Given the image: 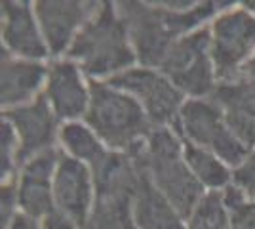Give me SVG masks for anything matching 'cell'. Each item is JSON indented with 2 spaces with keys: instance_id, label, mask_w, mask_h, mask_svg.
Masks as SVG:
<instances>
[{
  "instance_id": "cell-1",
  "label": "cell",
  "mask_w": 255,
  "mask_h": 229,
  "mask_svg": "<svg viewBox=\"0 0 255 229\" xmlns=\"http://www.w3.org/2000/svg\"><path fill=\"white\" fill-rule=\"evenodd\" d=\"M117 8L128 25L137 65L158 69L171 44L210 25L219 13L213 0H120Z\"/></svg>"
},
{
  "instance_id": "cell-2",
  "label": "cell",
  "mask_w": 255,
  "mask_h": 229,
  "mask_svg": "<svg viewBox=\"0 0 255 229\" xmlns=\"http://www.w3.org/2000/svg\"><path fill=\"white\" fill-rule=\"evenodd\" d=\"M65 57L75 61L90 80H111L137 65L117 2H97Z\"/></svg>"
},
{
  "instance_id": "cell-3",
  "label": "cell",
  "mask_w": 255,
  "mask_h": 229,
  "mask_svg": "<svg viewBox=\"0 0 255 229\" xmlns=\"http://www.w3.org/2000/svg\"><path fill=\"white\" fill-rule=\"evenodd\" d=\"M84 122L109 151L129 155L143 149L154 128L137 99L105 80H92V101Z\"/></svg>"
},
{
  "instance_id": "cell-4",
  "label": "cell",
  "mask_w": 255,
  "mask_h": 229,
  "mask_svg": "<svg viewBox=\"0 0 255 229\" xmlns=\"http://www.w3.org/2000/svg\"><path fill=\"white\" fill-rule=\"evenodd\" d=\"M183 147L185 142L177 132L170 126H160L152 128L143 149L137 151V157L154 187L187 220L206 195V189L189 170Z\"/></svg>"
},
{
  "instance_id": "cell-5",
  "label": "cell",
  "mask_w": 255,
  "mask_h": 229,
  "mask_svg": "<svg viewBox=\"0 0 255 229\" xmlns=\"http://www.w3.org/2000/svg\"><path fill=\"white\" fill-rule=\"evenodd\" d=\"M171 128L179 134L183 142L212 151L233 170L244 163L252 151L234 136L219 105L212 98L187 99Z\"/></svg>"
},
{
  "instance_id": "cell-6",
  "label": "cell",
  "mask_w": 255,
  "mask_h": 229,
  "mask_svg": "<svg viewBox=\"0 0 255 229\" xmlns=\"http://www.w3.org/2000/svg\"><path fill=\"white\" fill-rule=\"evenodd\" d=\"M158 71L168 76L187 99L210 98L217 86L210 25L177 38L164 55Z\"/></svg>"
},
{
  "instance_id": "cell-7",
  "label": "cell",
  "mask_w": 255,
  "mask_h": 229,
  "mask_svg": "<svg viewBox=\"0 0 255 229\" xmlns=\"http://www.w3.org/2000/svg\"><path fill=\"white\" fill-rule=\"evenodd\" d=\"M210 36L217 84L238 78L255 54V17L234 2L210 21Z\"/></svg>"
},
{
  "instance_id": "cell-8",
  "label": "cell",
  "mask_w": 255,
  "mask_h": 229,
  "mask_svg": "<svg viewBox=\"0 0 255 229\" xmlns=\"http://www.w3.org/2000/svg\"><path fill=\"white\" fill-rule=\"evenodd\" d=\"M105 82L124 90L133 99H137V103L147 113L154 128L160 126L171 128L177 122L181 107L187 101V98L173 86L168 76L160 73L158 69H150V67L135 65Z\"/></svg>"
},
{
  "instance_id": "cell-9",
  "label": "cell",
  "mask_w": 255,
  "mask_h": 229,
  "mask_svg": "<svg viewBox=\"0 0 255 229\" xmlns=\"http://www.w3.org/2000/svg\"><path fill=\"white\" fill-rule=\"evenodd\" d=\"M42 96L61 124L84 120L92 101V80L69 57L50 59Z\"/></svg>"
},
{
  "instance_id": "cell-10",
  "label": "cell",
  "mask_w": 255,
  "mask_h": 229,
  "mask_svg": "<svg viewBox=\"0 0 255 229\" xmlns=\"http://www.w3.org/2000/svg\"><path fill=\"white\" fill-rule=\"evenodd\" d=\"M34 13L50 50V57H65L76 34L96 10V0H34Z\"/></svg>"
},
{
  "instance_id": "cell-11",
  "label": "cell",
  "mask_w": 255,
  "mask_h": 229,
  "mask_svg": "<svg viewBox=\"0 0 255 229\" xmlns=\"http://www.w3.org/2000/svg\"><path fill=\"white\" fill-rule=\"evenodd\" d=\"M97 193L94 172L88 164L63 155L53 176V205L55 212L86 229L96 208Z\"/></svg>"
},
{
  "instance_id": "cell-12",
  "label": "cell",
  "mask_w": 255,
  "mask_h": 229,
  "mask_svg": "<svg viewBox=\"0 0 255 229\" xmlns=\"http://www.w3.org/2000/svg\"><path fill=\"white\" fill-rule=\"evenodd\" d=\"M0 50L32 61H50V50L29 0H4L0 4Z\"/></svg>"
},
{
  "instance_id": "cell-13",
  "label": "cell",
  "mask_w": 255,
  "mask_h": 229,
  "mask_svg": "<svg viewBox=\"0 0 255 229\" xmlns=\"http://www.w3.org/2000/svg\"><path fill=\"white\" fill-rule=\"evenodd\" d=\"M2 119L11 122V126L17 132L19 166H23L29 159L40 153L59 147L61 120L55 117V113L44 96L17 109L2 111Z\"/></svg>"
},
{
  "instance_id": "cell-14",
  "label": "cell",
  "mask_w": 255,
  "mask_h": 229,
  "mask_svg": "<svg viewBox=\"0 0 255 229\" xmlns=\"http://www.w3.org/2000/svg\"><path fill=\"white\" fill-rule=\"evenodd\" d=\"M63 151L53 147L29 159L17 176V195L23 214L42 222L55 212L53 205V176L59 166Z\"/></svg>"
},
{
  "instance_id": "cell-15",
  "label": "cell",
  "mask_w": 255,
  "mask_h": 229,
  "mask_svg": "<svg viewBox=\"0 0 255 229\" xmlns=\"http://www.w3.org/2000/svg\"><path fill=\"white\" fill-rule=\"evenodd\" d=\"M48 61H32L0 50V107H23L44 94Z\"/></svg>"
},
{
  "instance_id": "cell-16",
  "label": "cell",
  "mask_w": 255,
  "mask_h": 229,
  "mask_svg": "<svg viewBox=\"0 0 255 229\" xmlns=\"http://www.w3.org/2000/svg\"><path fill=\"white\" fill-rule=\"evenodd\" d=\"M210 98L219 105L234 136L255 149V78L238 76L231 82H219Z\"/></svg>"
},
{
  "instance_id": "cell-17",
  "label": "cell",
  "mask_w": 255,
  "mask_h": 229,
  "mask_svg": "<svg viewBox=\"0 0 255 229\" xmlns=\"http://www.w3.org/2000/svg\"><path fill=\"white\" fill-rule=\"evenodd\" d=\"M97 199H126L131 201L141 180V163L135 153L109 151L92 168Z\"/></svg>"
},
{
  "instance_id": "cell-18",
  "label": "cell",
  "mask_w": 255,
  "mask_h": 229,
  "mask_svg": "<svg viewBox=\"0 0 255 229\" xmlns=\"http://www.w3.org/2000/svg\"><path fill=\"white\" fill-rule=\"evenodd\" d=\"M141 170L143 174L139 180V186L131 197V216L135 226L139 229H187V220L154 187L143 164H141Z\"/></svg>"
},
{
  "instance_id": "cell-19",
  "label": "cell",
  "mask_w": 255,
  "mask_h": 229,
  "mask_svg": "<svg viewBox=\"0 0 255 229\" xmlns=\"http://www.w3.org/2000/svg\"><path fill=\"white\" fill-rule=\"evenodd\" d=\"M59 149L63 151V155L88 164L90 168H94L109 153L105 143L97 138V134L86 124L84 120L61 124Z\"/></svg>"
},
{
  "instance_id": "cell-20",
  "label": "cell",
  "mask_w": 255,
  "mask_h": 229,
  "mask_svg": "<svg viewBox=\"0 0 255 229\" xmlns=\"http://www.w3.org/2000/svg\"><path fill=\"white\" fill-rule=\"evenodd\" d=\"M183 155L189 170L206 191H223L233 184V168L212 151L185 142Z\"/></svg>"
},
{
  "instance_id": "cell-21",
  "label": "cell",
  "mask_w": 255,
  "mask_h": 229,
  "mask_svg": "<svg viewBox=\"0 0 255 229\" xmlns=\"http://www.w3.org/2000/svg\"><path fill=\"white\" fill-rule=\"evenodd\" d=\"M86 229H139L131 216V201L97 199Z\"/></svg>"
},
{
  "instance_id": "cell-22",
  "label": "cell",
  "mask_w": 255,
  "mask_h": 229,
  "mask_svg": "<svg viewBox=\"0 0 255 229\" xmlns=\"http://www.w3.org/2000/svg\"><path fill=\"white\" fill-rule=\"evenodd\" d=\"M187 229H231V212L223 205L221 191H206L189 214Z\"/></svg>"
},
{
  "instance_id": "cell-23",
  "label": "cell",
  "mask_w": 255,
  "mask_h": 229,
  "mask_svg": "<svg viewBox=\"0 0 255 229\" xmlns=\"http://www.w3.org/2000/svg\"><path fill=\"white\" fill-rule=\"evenodd\" d=\"M19 138L11 122L0 119V184L17 182L19 176Z\"/></svg>"
},
{
  "instance_id": "cell-24",
  "label": "cell",
  "mask_w": 255,
  "mask_h": 229,
  "mask_svg": "<svg viewBox=\"0 0 255 229\" xmlns=\"http://www.w3.org/2000/svg\"><path fill=\"white\" fill-rule=\"evenodd\" d=\"M19 212L21 208L17 195V182L0 184V229H8Z\"/></svg>"
},
{
  "instance_id": "cell-25",
  "label": "cell",
  "mask_w": 255,
  "mask_h": 229,
  "mask_svg": "<svg viewBox=\"0 0 255 229\" xmlns=\"http://www.w3.org/2000/svg\"><path fill=\"white\" fill-rule=\"evenodd\" d=\"M233 184L240 187L248 199L255 203V149H252L244 163L233 170Z\"/></svg>"
},
{
  "instance_id": "cell-26",
  "label": "cell",
  "mask_w": 255,
  "mask_h": 229,
  "mask_svg": "<svg viewBox=\"0 0 255 229\" xmlns=\"http://www.w3.org/2000/svg\"><path fill=\"white\" fill-rule=\"evenodd\" d=\"M231 229H255V203L250 201L244 207L231 212Z\"/></svg>"
},
{
  "instance_id": "cell-27",
  "label": "cell",
  "mask_w": 255,
  "mask_h": 229,
  "mask_svg": "<svg viewBox=\"0 0 255 229\" xmlns=\"http://www.w3.org/2000/svg\"><path fill=\"white\" fill-rule=\"evenodd\" d=\"M221 197H223V205L227 207L229 212H234L236 208L244 207L246 203H250L248 195L238 186H234V184L225 187L223 191H221Z\"/></svg>"
},
{
  "instance_id": "cell-28",
  "label": "cell",
  "mask_w": 255,
  "mask_h": 229,
  "mask_svg": "<svg viewBox=\"0 0 255 229\" xmlns=\"http://www.w3.org/2000/svg\"><path fill=\"white\" fill-rule=\"evenodd\" d=\"M40 229H80L75 222H71L69 218H65L59 212H52L50 216L40 222Z\"/></svg>"
},
{
  "instance_id": "cell-29",
  "label": "cell",
  "mask_w": 255,
  "mask_h": 229,
  "mask_svg": "<svg viewBox=\"0 0 255 229\" xmlns=\"http://www.w3.org/2000/svg\"><path fill=\"white\" fill-rule=\"evenodd\" d=\"M8 229H40V220H34L31 216H27V214H23L19 212L15 220L11 222Z\"/></svg>"
},
{
  "instance_id": "cell-30",
  "label": "cell",
  "mask_w": 255,
  "mask_h": 229,
  "mask_svg": "<svg viewBox=\"0 0 255 229\" xmlns=\"http://www.w3.org/2000/svg\"><path fill=\"white\" fill-rule=\"evenodd\" d=\"M240 76H250V78H255V54H254V57L246 63L244 71H242V75Z\"/></svg>"
},
{
  "instance_id": "cell-31",
  "label": "cell",
  "mask_w": 255,
  "mask_h": 229,
  "mask_svg": "<svg viewBox=\"0 0 255 229\" xmlns=\"http://www.w3.org/2000/svg\"><path fill=\"white\" fill-rule=\"evenodd\" d=\"M240 6H242L250 15L255 17V0H244V2H240Z\"/></svg>"
}]
</instances>
